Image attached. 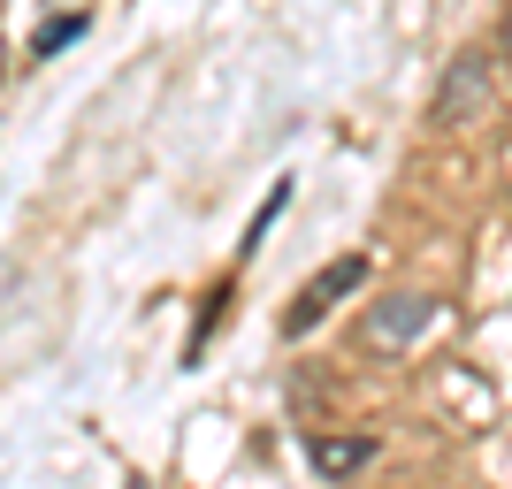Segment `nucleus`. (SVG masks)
Segmentation results:
<instances>
[{
  "label": "nucleus",
  "mask_w": 512,
  "mask_h": 489,
  "mask_svg": "<svg viewBox=\"0 0 512 489\" xmlns=\"http://www.w3.org/2000/svg\"><path fill=\"white\" fill-rule=\"evenodd\" d=\"M360 283H367V253H344V260H329V268H321V276L299 291V306L283 314V329H291V337H306V329H314V321L329 314V306H337L344 291H360Z\"/></svg>",
  "instance_id": "nucleus-2"
},
{
  "label": "nucleus",
  "mask_w": 512,
  "mask_h": 489,
  "mask_svg": "<svg viewBox=\"0 0 512 489\" xmlns=\"http://www.w3.org/2000/svg\"><path fill=\"white\" fill-rule=\"evenodd\" d=\"M505 46H512V16H505Z\"/></svg>",
  "instance_id": "nucleus-6"
},
{
  "label": "nucleus",
  "mask_w": 512,
  "mask_h": 489,
  "mask_svg": "<svg viewBox=\"0 0 512 489\" xmlns=\"http://www.w3.org/2000/svg\"><path fill=\"white\" fill-rule=\"evenodd\" d=\"M306 459H314V474H329V482H337V474H360L367 459H375V444H367V436H314V444H306Z\"/></svg>",
  "instance_id": "nucleus-4"
},
{
  "label": "nucleus",
  "mask_w": 512,
  "mask_h": 489,
  "mask_svg": "<svg viewBox=\"0 0 512 489\" xmlns=\"http://www.w3.org/2000/svg\"><path fill=\"white\" fill-rule=\"evenodd\" d=\"M77 31H85V16H62V23H46V31H39V54H54V46H69V39H77Z\"/></svg>",
  "instance_id": "nucleus-5"
},
{
  "label": "nucleus",
  "mask_w": 512,
  "mask_h": 489,
  "mask_svg": "<svg viewBox=\"0 0 512 489\" xmlns=\"http://www.w3.org/2000/svg\"><path fill=\"white\" fill-rule=\"evenodd\" d=\"M428 329H436V298H428V291H383L375 306H367V321H360V344L390 360V352L421 344Z\"/></svg>",
  "instance_id": "nucleus-1"
},
{
  "label": "nucleus",
  "mask_w": 512,
  "mask_h": 489,
  "mask_svg": "<svg viewBox=\"0 0 512 489\" xmlns=\"http://www.w3.org/2000/svg\"><path fill=\"white\" fill-rule=\"evenodd\" d=\"M0 69H8V46H0Z\"/></svg>",
  "instance_id": "nucleus-7"
},
{
  "label": "nucleus",
  "mask_w": 512,
  "mask_h": 489,
  "mask_svg": "<svg viewBox=\"0 0 512 489\" xmlns=\"http://www.w3.org/2000/svg\"><path fill=\"white\" fill-rule=\"evenodd\" d=\"M482 100H490V54H459V62H451V77H444V92H436V123L459 130Z\"/></svg>",
  "instance_id": "nucleus-3"
}]
</instances>
